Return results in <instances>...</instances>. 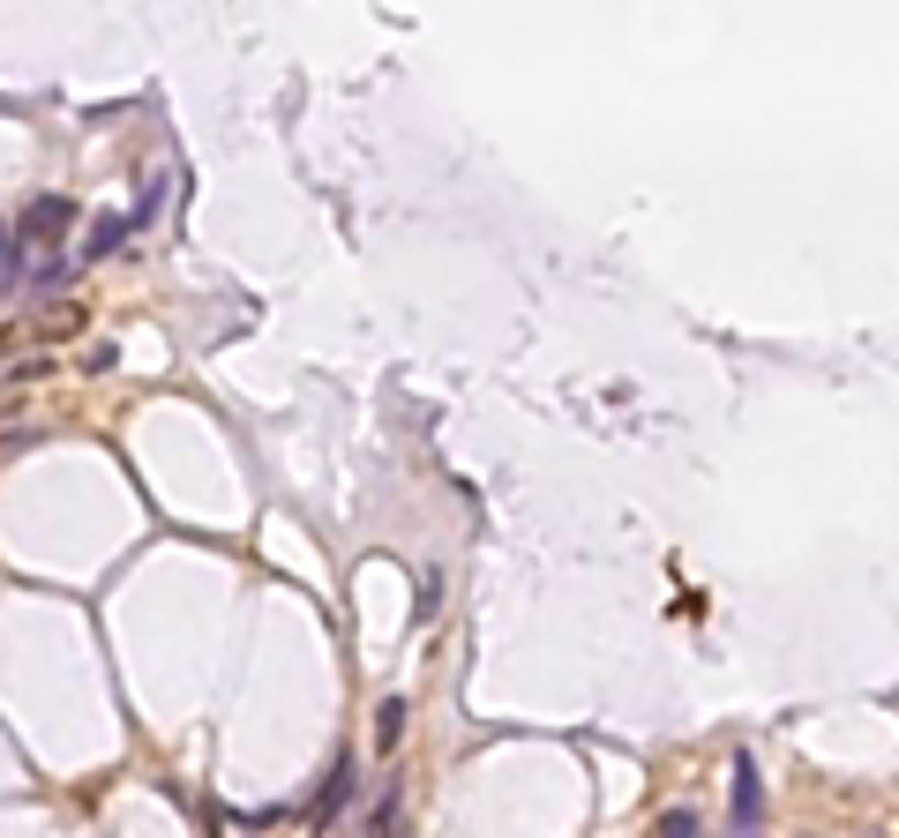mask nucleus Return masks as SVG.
<instances>
[{
  "label": "nucleus",
  "mask_w": 899,
  "mask_h": 838,
  "mask_svg": "<svg viewBox=\"0 0 899 838\" xmlns=\"http://www.w3.org/2000/svg\"><path fill=\"white\" fill-rule=\"evenodd\" d=\"M652 838H705L697 831V808H667V816L652 824Z\"/></svg>",
  "instance_id": "0eeeda50"
},
{
  "label": "nucleus",
  "mask_w": 899,
  "mask_h": 838,
  "mask_svg": "<svg viewBox=\"0 0 899 838\" xmlns=\"http://www.w3.org/2000/svg\"><path fill=\"white\" fill-rule=\"evenodd\" d=\"M8 254H15V248H8V225H0V270H8Z\"/></svg>",
  "instance_id": "1a4fd4ad"
},
{
  "label": "nucleus",
  "mask_w": 899,
  "mask_h": 838,
  "mask_svg": "<svg viewBox=\"0 0 899 838\" xmlns=\"http://www.w3.org/2000/svg\"><path fill=\"white\" fill-rule=\"evenodd\" d=\"M68 225H76V203H68V195H38V203L23 210L15 240H23V248H53V240H60Z\"/></svg>",
  "instance_id": "f257e3e1"
},
{
  "label": "nucleus",
  "mask_w": 899,
  "mask_h": 838,
  "mask_svg": "<svg viewBox=\"0 0 899 838\" xmlns=\"http://www.w3.org/2000/svg\"><path fill=\"white\" fill-rule=\"evenodd\" d=\"M397 734H405V704H397V697H383V704H375V741H397Z\"/></svg>",
  "instance_id": "423d86ee"
},
{
  "label": "nucleus",
  "mask_w": 899,
  "mask_h": 838,
  "mask_svg": "<svg viewBox=\"0 0 899 838\" xmlns=\"http://www.w3.org/2000/svg\"><path fill=\"white\" fill-rule=\"evenodd\" d=\"M68 330H83V307H68V299H53V307H45V315H23V322H15V344H53V337H68Z\"/></svg>",
  "instance_id": "7ed1b4c3"
},
{
  "label": "nucleus",
  "mask_w": 899,
  "mask_h": 838,
  "mask_svg": "<svg viewBox=\"0 0 899 838\" xmlns=\"http://www.w3.org/2000/svg\"><path fill=\"white\" fill-rule=\"evenodd\" d=\"M352 808V749H338V763H330V779H323V794H315V816L330 824V816H345Z\"/></svg>",
  "instance_id": "39448f33"
},
{
  "label": "nucleus",
  "mask_w": 899,
  "mask_h": 838,
  "mask_svg": "<svg viewBox=\"0 0 899 838\" xmlns=\"http://www.w3.org/2000/svg\"><path fill=\"white\" fill-rule=\"evenodd\" d=\"M166 210V180H143V195H135V210H128V225H150Z\"/></svg>",
  "instance_id": "6e6552de"
},
{
  "label": "nucleus",
  "mask_w": 899,
  "mask_h": 838,
  "mask_svg": "<svg viewBox=\"0 0 899 838\" xmlns=\"http://www.w3.org/2000/svg\"><path fill=\"white\" fill-rule=\"evenodd\" d=\"M765 824V786H757V763L734 756V831H757Z\"/></svg>",
  "instance_id": "20e7f679"
},
{
  "label": "nucleus",
  "mask_w": 899,
  "mask_h": 838,
  "mask_svg": "<svg viewBox=\"0 0 899 838\" xmlns=\"http://www.w3.org/2000/svg\"><path fill=\"white\" fill-rule=\"evenodd\" d=\"M128 233H135V225L121 217V210H98V217L83 225V248H68V262H76V270H83V262H105V254L121 248Z\"/></svg>",
  "instance_id": "f03ea898"
}]
</instances>
